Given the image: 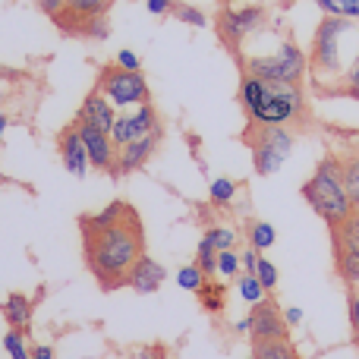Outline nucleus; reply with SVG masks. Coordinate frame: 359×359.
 Returning <instances> with one entry per match:
<instances>
[{
  "instance_id": "nucleus-40",
  "label": "nucleus",
  "mask_w": 359,
  "mask_h": 359,
  "mask_svg": "<svg viewBox=\"0 0 359 359\" xmlns=\"http://www.w3.org/2000/svg\"><path fill=\"white\" fill-rule=\"evenodd\" d=\"M35 4L41 6V10L48 13V16H54V19L60 16L63 10H67V0H35Z\"/></svg>"
},
{
  "instance_id": "nucleus-19",
  "label": "nucleus",
  "mask_w": 359,
  "mask_h": 359,
  "mask_svg": "<svg viewBox=\"0 0 359 359\" xmlns=\"http://www.w3.org/2000/svg\"><path fill=\"white\" fill-rule=\"evenodd\" d=\"M334 271L347 287L359 284V249H334Z\"/></svg>"
},
{
  "instance_id": "nucleus-15",
  "label": "nucleus",
  "mask_w": 359,
  "mask_h": 359,
  "mask_svg": "<svg viewBox=\"0 0 359 359\" xmlns=\"http://www.w3.org/2000/svg\"><path fill=\"white\" fill-rule=\"evenodd\" d=\"M76 120H82V123H92V126H98V130L111 133V130H114V120H117V107H114L111 101H107L104 95L95 88V92L88 95L86 101H82V107H79V114H76Z\"/></svg>"
},
{
  "instance_id": "nucleus-16",
  "label": "nucleus",
  "mask_w": 359,
  "mask_h": 359,
  "mask_svg": "<svg viewBox=\"0 0 359 359\" xmlns=\"http://www.w3.org/2000/svg\"><path fill=\"white\" fill-rule=\"evenodd\" d=\"M114 0H67V10L57 16V25H63L67 32L76 29V22L79 19H88V16H104L107 6H111Z\"/></svg>"
},
{
  "instance_id": "nucleus-14",
  "label": "nucleus",
  "mask_w": 359,
  "mask_h": 359,
  "mask_svg": "<svg viewBox=\"0 0 359 359\" xmlns=\"http://www.w3.org/2000/svg\"><path fill=\"white\" fill-rule=\"evenodd\" d=\"M168 280V268L161 265V262H155L151 255H142V259L133 265L130 278H126V287H133L136 293H158L161 290V284Z\"/></svg>"
},
{
  "instance_id": "nucleus-21",
  "label": "nucleus",
  "mask_w": 359,
  "mask_h": 359,
  "mask_svg": "<svg viewBox=\"0 0 359 359\" xmlns=\"http://www.w3.org/2000/svg\"><path fill=\"white\" fill-rule=\"evenodd\" d=\"M331 233H334V249H359V211H353L344 224L331 227Z\"/></svg>"
},
{
  "instance_id": "nucleus-11",
  "label": "nucleus",
  "mask_w": 359,
  "mask_h": 359,
  "mask_svg": "<svg viewBox=\"0 0 359 359\" xmlns=\"http://www.w3.org/2000/svg\"><path fill=\"white\" fill-rule=\"evenodd\" d=\"M252 344L262 341H284L287 337V322H284V309L274 303L271 297H265L259 306H252Z\"/></svg>"
},
{
  "instance_id": "nucleus-8",
  "label": "nucleus",
  "mask_w": 359,
  "mask_h": 359,
  "mask_svg": "<svg viewBox=\"0 0 359 359\" xmlns=\"http://www.w3.org/2000/svg\"><path fill=\"white\" fill-rule=\"evenodd\" d=\"M98 92L104 95L117 111H123V107H139L149 101V82H145L142 73H130V69H120L117 63H114V67L101 69Z\"/></svg>"
},
{
  "instance_id": "nucleus-34",
  "label": "nucleus",
  "mask_w": 359,
  "mask_h": 359,
  "mask_svg": "<svg viewBox=\"0 0 359 359\" xmlns=\"http://www.w3.org/2000/svg\"><path fill=\"white\" fill-rule=\"evenodd\" d=\"M174 16L183 25H192V29H205V25H208V16H205L198 6H192V4H177L174 6Z\"/></svg>"
},
{
  "instance_id": "nucleus-25",
  "label": "nucleus",
  "mask_w": 359,
  "mask_h": 359,
  "mask_svg": "<svg viewBox=\"0 0 359 359\" xmlns=\"http://www.w3.org/2000/svg\"><path fill=\"white\" fill-rule=\"evenodd\" d=\"M205 280H208V274H205L196 262H192V265H183L177 271V287L180 290H186V293H198L205 287Z\"/></svg>"
},
{
  "instance_id": "nucleus-30",
  "label": "nucleus",
  "mask_w": 359,
  "mask_h": 359,
  "mask_svg": "<svg viewBox=\"0 0 359 359\" xmlns=\"http://www.w3.org/2000/svg\"><path fill=\"white\" fill-rule=\"evenodd\" d=\"M73 32H76V35H86V38H98V41H104V38L111 35V25H107L104 16H88V19H79Z\"/></svg>"
},
{
  "instance_id": "nucleus-32",
  "label": "nucleus",
  "mask_w": 359,
  "mask_h": 359,
  "mask_svg": "<svg viewBox=\"0 0 359 359\" xmlns=\"http://www.w3.org/2000/svg\"><path fill=\"white\" fill-rule=\"evenodd\" d=\"M240 271H243V265H240V252H236V249L217 252V274H221L224 280H236Z\"/></svg>"
},
{
  "instance_id": "nucleus-33",
  "label": "nucleus",
  "mask_w": 359,
  "mask_h": 359,
  "mask_svg": "<svg viewBox=\"0 0 359 359\" xmlns=\"http://www.w3.org/2000/svg\"><path fill=\"white\" fill-rule=\"evenodd\" d=\"M205 236L211 240V246H215L217 252L236 246V230L233 227H224V224H217V227H208V230H205Z\"/></svg>"
},
{
  "instance_id": "nucleus-49",
  "label": "nucleus",
  "mask_w": 359,
  "mask_h": 359,
  "mask_svg": "<svg viewBox=\"0 0 359 359\" xmlns=\"http://www.w3.org/2000/svg\"><path fill=\"white\" fill-rule=\"evenodd\" d=\"M278 4H293V0H278Z\"/></svg>"
},
{
  "instance_id": "nucleus-3",
  "label": "nucleus",
  "mask_w": 359,
  "mask_h": 359,
  "mask_svg": "<svg viewBox=\"0 0 359 359\" xmlns=\"http://www.w3.org/2000/svg\"><path fill=\"white\" fill-rule=\"evenodd\" d=\"M359 57V22L341 16H322L312 35L309 69L318 82H334V92L347 82ZM331 92V95H334Z\"/></svg>"
},
{
  "instance_id": "nucleus-20",
  "label": "nucleus",
  "mask_w": 359,
  "mask_h": 359,
  "mask_svg": "<svg viewBox=\"0 0 359 359\" xmlns=\"http://www.w3.org/2000/svg\"><path fill=\"white\" fill-rule=\"evenodd\" d=\"M252 356L255 359H299L297 347L290 341H262V344H252Z\"/></svg>"
},
{
  "instance_id": "nucleus-45",
  "label": "nucleus",
  "mask_w": 359,
  "mask_h": 359,
  "mask_svg": "<svg viewBox=\"0 0 359 359\" xmlns=\"http://www.w3.org/2000/svg\"><path fill=\"white\" fill-rule=\"evenodd\" d=\"M353 82H359V57H356V63H353V69H350V76H347V82H344V86H353ZM341 88H337V92H341Z\"/></svg>"
},
{
  "instance_id": "nucleus-43",
  "label": "nucleus",
  "mask_w": 359,
  "mask_h": 359,
  "mask_svg": "<svg viewBox=\"0 0 359 359\" xmlns=\"http://www.w3.org/2000/svg\"><path fill=\"white\" fill-rule=\"evenodd\" d=\"M233 331L236 334H252V316L240 318V322H233Z\"/></svg>"
},
{
  "instance_id": "nucleus-36",
  "label": "nucleus",
  "mask_w": 359,
  "mask_h": 359,
  "mask_svg": "<svg viewBox=\"0 0 359 359\" xmlns=\"http://www.w3.org/2000/svg\"><path fill=\"white\" fill-rule=\"evenodd\" d=\"M347 309H350V328H353V337L359 344V290L347 287Z\"/></svg>"
},
{
  "instance_id": "nucleus-29",
  "label": "nucleus",
  "mask_w": 359,
  "mask_h": 359,
  "mask_svg": "<svg viewBox=\"0 0 359 359\" xmlns=\"http://www.w3.org/2000/svg\"><path fill=\"white\" fill-rule=\"evenodd\" d=\"M196 265L202 268L208 278H215L217 274V249L211 246V240L202 233V240H198V249H196Z\"/></svg>"
},
{
  "instance_id": "nucleus-23",
  "label": "nucleus",
  "mask_w": 359,
  "mask_h": 359,
  "mask_svg": "<svg viewBox=\"0 0 359 359\" xmlns=\"http://www.w3.org/2000/svg\"><path fill=\"white\" fill-rule=\"evenodd\" d=\"M236 293H240L243 303H249V306H259L262 299L268 297V290L259 284L255 274H240V278H236Z\"/></svg>"
},
{
  "instance_id": "nucleus-24",
  "label": "nucleus",
  "mask_w": 359,
  "mask_h": 359,
  "mask_svg": "<svg viewBox=\"0 0 359 359\" xmlns=\"http://www.w3.org/2000/svg\"><path fill=\"white\" fill-rule=\"evenodd\" d=\"M341 168H344V186H347L350 198H353V205L359 211V151H353V155H344L341 158Z\"/></svg>"
},
{
  "instance_id": "nucleus-5",
  "label": "nucleus",
  "mask_w": 359,
  "mask_h": 359,
  "mask_svg": "<svg viewBox=\"0 0 359 359\" xmlns=\"http://www.w3.org/2000/svg\"><path fill=\"white\" fill-rule=\"evenodd\" d=\"M243 73L259 76L268 82H303L309 73V54L293 38L278 41L271 54H249L243 57Z\"/></svg>"
},
{
  "instance_id": "nucleus-28",
  "label": "nucleus",
  "mask_w": 359,
  "mask_h": 359,
  "mask_svg": "<svg viewBox=\"0 0 359 359\" xmlns=\"http://www.w3.org/2000/svg\"><path fill=\"white\" fill-rule=\"evenodd\" d=\"M208 198L211 205H230L236 198V183L230 177H217L208 183Z\"/></svg>"
},
{
  "instance_id": "nucleus-46",
  "label": "nucleus",
  "mask_w": 359,
  "mask_h": 359,
  "mask_svg": "<svg viewBox=\"0 0 359 359\" xmlns=\"http://www.w3.org/2000/svg\"><path fill=\"white\" fill-rule=\"evenodd\" d=\"M139 356H142V359H161V356H164V350H161V347H151V350H142Z\"/></svg>"
},
{
  "instance_id": "nucleus-6",
  "label": "nucleus",
  "mask_w": 359,
  "mask_h": 359,
  "mask_svg": "<svg viewBox=\"0 0 359 359\" xmlns=\"http://www.w3.org/2000/svg\"><path fill=\"white\" fill-rule=\"evenodd\" d=\"M246 145L252 151V168L259 177H274L287 164L297 136L290 126H246Z\"/></svg>"
},
{
  "instance_id": "nucleus-47",
  "label": "nucleus",
  "mask_w": 359,
  "mask_h": 359,
  "mask_svg": "<svg viewBox=\"0 0 359 359\" xmlns=\"http://www.w3.org/2000/svg\"><path fill=\"white\" fill-rule=\"evenodd\" d=\"M6 126H10V120H6V114H4V111H0V139H4Z\"/></svg>"
},
{
  "instance_id": "nucleus-9",
  "label": "nucleus",
  "mask_w": 359,
  "mask_h": 359,
  "mask_svg": "<svg viewBox=\"0 0 359 359\" xmlns=\"http://www.w3.org/2000/svg\"><path fill=\"white\" fill-rule=\"evenodd\" d=\"M164 130L161 120H158L155 107H151V101H145V104H139L136 111H123L117 114V120H114V130H111V139L114 145H126V142H136V139H145L151 136V133Z\"/></svg>"
},
{
  "instance_id": "nucleus-10",
  "label": "nucleus",
  "mask_w": 359,
  "mask_h": 359,
  "mask_svg": "<svg viewBox=\"0 0 359 359\" xmlns=\"http://www.w3.org/2000/svg\"><path fill=\"white\" fill-rule=\"evenodd\" d=\"M76 130H79V139L88 151L92 168L114 174V164H117V145H114L111 133L98 130V126H92V123H82V120H76Z\"/></svg>"
},
{
  "instance_id": "nucleus-37",
  "label": "nucleus",
  "mask_w": 359,
  "mask_h": 359,
  "mask_svg": "<svg viewBox=\"0 0 359 359\" xmlns=\"http://www.w3.org/2000/svg\"><path fill=\"white\" fill-rule=\"evenodd\" d=\"M114 63H117V67L120 69H130V73H142V60H139V54H136V50H120V54H117V60H114Z\"/></svg>"
},
{
  "instance_id": "nucleus-12",
  "label": "nucleus",
  "mask_w": 359,
  "mask_h": 359,
  "mask_svg": "<svg viewBox=\"0 0 359 359\" xmlns=\"http://www.w3.org/2000/svg\"><path fill=\"white\" fill-rule=\"evenodd\" d=\"M161 136H164V130H158V133H151V136H145V139H136V142L120 145V149H117V164H114V174L123 177V174H133V170L145 168V164H149V158L158 151Z\"/></svg>"
},
{
  "instance_id": "nucleus-44",
  "label": "nucleus",
  "mask_w": 359,
  "mask_h": 359,
  "mask_svg": "<svg viewBox=\"0 0 359 359\" xmlns=\"http://www.w3.org/2000/svg\"><path fill=\"white\" fill-rule=\"evenodd\" d=\"M334 95H344V98H353V101H359V82H353V86H344L341 92H334Z\"/></svg>"
},
{
  "instance_id": "nucleus-2",
  "label": "nucleus",
  "mask_w": 359,
  "mask_h": 359,
  "mask_svg": "<svg viewBox=\"0 0 359 359\" xmlns=\"http://www.w3.org/2000/svg\"><path fill=\"white\" fill-rule=\"evenodd\" d=\"M240 104L249 126H299L306 123V92L303 82H268L243 73Z\"/></svg>"
},
{
  "instance_id": "nucleus-17",
  "label": "nucleus",
  "mask_w": 359,
  "mask_h": 359,
  "mask_svg": "<svg viewBox=\"0 0 359 359\" xmlns=\"http://www.w3.org/2000/svg\"><path fill=\"white\" fill-rule=\"evenodd\" d=\"M130 205L126 202H111L107 208H101V211H95V215H86V217H79V227H82V233H95V230H104V227H111V224H117V221H123L126 215H130Z\"/></svg>"
},
{
  "instance_id": "nucleus-4",
  "label": "nucleus",
  "mask_w": 359,
  "mask_h": 359,
  "mask_svg": "<svg viewBox=\"0 0 359 359\" xmlns=\"http://www.w3.org/2000/svg\"><path fill=\"white\" fill-rule=\"evenodd\" d=\"M303 198L309 202V208L322 217L328 227H337L344 224L350 215L356 211L353 198H350L347 186H344V168L337 155H325L318 158L312 177L303 183Z\"/></svg>"
},
{
  "instance_id": "nucleus-13",
  "label": "nucleus",
  "mask_w": 359,
  "mask_h": 359,
  "mask_svg": "<svg viewBox=\"0 0 359 359\" xmlns=\"http://www.w3.org/2000/svg\"><path fill=\"white\" fill-rule=\"evenodd\" d=\"M60 161H63V168L69 170L76 180H82L92 170V161H88V151H86V145H82V139H79V130H76V123L73 126H67V130L60 133Z\"/></svg>"
},
{
  "instance_id": "nucleus-22",
  "label": "nucleus",
  "mask_w": 359,
  "mask_h": 359,
  "mask_svg": "<svg viewBox=\"0 0 359 359\" xmlns=\"http://www.w3.org/2000/svg\"><path fill=\"white\" fill-rule=\"evenodd\" d=\"M249 246L259 249V252H265V249L274 246V240H278V230H274V224L268 221H252L249 224Z\"/></svg>"
},
{
  "instance_id": "nucleus-18",
  "label": "nucleus",
  "mask_w": 359,
  "mask_h": 359,
  "mask_svg": "<svg viewBox=\"0 0 359 359\" xmlns=\"http://www.w3.org/2000/svg\"><path fill=\"white\" fill-rule=\"evenodd\" d=\"M0 309H4V318H6L10 328L29 331V325H32V299L29 297H22V293H10Z\"/></svg>"
},
{
  "instance_id": "nucleus-31",
  "label": "nucleus",
  "mask_w": 359,
  "mask_h": 359,
  "mask_svg": "<svg viewBox=\"0 0 359 359\" xmlns=\"http://www.w3.org/2000/svg\"><path fill=\"white\" fill-rule=\"evenodd\" d=\"M4 350L10 353V359H32V347L25 344V331L10 328L4 334Z\"/></svg>"
},
{
  "instance_id": "nucleus-35",
  "label": "nucleus",
  "mask_w": 359,
  "mask_h": 359,
  "mask_svg": "<svg viewBox=\"0 0 359 359\" xmlns=\"http://www.w3.org/2000/svg\"><path fill=\"white\" fill-rule=\"evenodd\" d=\"M255 278H259V284L265 287L268 293L278 287V280H280V271H278V265H274L271 259H259V268H255Z\"/></svg>"
},
{
  "instance_id": "nucleus-27",
  "label": "nucleus",
  "mask_w": 359,
  "mask_h": 359,
  "mask_svg": "<svg viewBox=\"0 0 359 359\" xmlns=\"http://www.w3.org/2000/svg\"><path fill=\"white\" fill-rule=\"evenodd\" d=\"M224 297H227V284H208L198 290V303H202L205 312H221L224 309Z\"/></svg>"
},
{
  "instance_id": "nucleus-26",
  "label": "nucleus",
  "mask_w": 359,
  "mask_h": 359,
  "mask_svg": "<svg viewBox=\"0 0 359 359\" xmlns=\"http://www.w3.org/2000/svg\"><path fill=\"white\" fill-rule=\"evenodd\" d=\"M316 6L325 13V16L356 19L359 22V0H316Z\"/></svg>"
},
{
  "instance_id": "nucleus-50",
  "label": "nucleus",
  "mask_w": 359,
  "mask_h": 359,
  "mask_svg": "<svg viewBox=\"0 0 359 359\" xmlns=\"http://www.w3.org/2000/svg\"><path fill=\"white\" fill-rule=\"evenodd\" d=\"M246 359H255V356H246Z\"/></svg>"
},
{
  "instance_id": "nucleus-38",
  "label": "nucleus",
  "mask_w": 359,
  "mask_h": 359,
  "mask_svg": "<svg viewBox=\"0 0 359 359\" xmlns=\"http://www.w3.org/2000/svg\"><path fill=\"white\" fill-rule=\"evenodd\" d=\"M259 259H262V252L259 249H243L240 252V265H243V274H255V268H259Z\"/></svg>"
},
{
  "instance_id": "nucleus-39",
  "label": "nucleus",
  "mask_w": 359,
  "mask_h": 359,
  "mask_svg": "<svg viewBox=\"0 0 359 359\" xmlns=\"http://www.w3.org/2000/svg\"><path fill=\"white\" fill-rule=\"evenodd\" d=\"M174 0H145V10L151 13V16H168V13H174Z\"/></svg>"
},
{
  "instance_id": "nucleus-1",
  "label": "nucleus",
  "mask_w": 359,
  "mask_h": 359,
  "mask_svg": "<svg viewBox=\"0 0 359 359\" xmlns=\"http://www.w3.org/2000/svg\"><path fill=\"white\" fill-rule=\"evenodd\" d=\"M82 243H86L88 268H92V274L98 278V284L104 290L123 287L133 265L145 255V236H142V224H139L136 211H130L123 221L111 224L104 230L82 233Z\"/></svg>"
},
{
  "instance_id": "nucleus-48",
  "label": "nucleus",
  "mask_w": 359,
  "mask_h": 359,
  "mask_svg": "<svg viewBox=\"0 0 359 359\" xmlns=\"http://www.w3.org/2000/svg\"><path fill=\"white\" fill-rule=\"evenodd\" d=\"M347 136H350V142H353V149L359 151V130H350V133H347Z\"/></svg>"
},
{
  "instance_id": "nucleus-7",
  "label": "nucleus",
  "mask_w": 359,
  "mask_h": 359,
  "mask_svg": "<svg viewBox=\"0 0 359 359\" xmlns=\"http://www.w3.org/2000/svg\"><path fill=\"white\" fill-rule=\"evenodd\" d=\"M265 22H268V10L262 4H240V6L227 4L217 13V35L233 54H240V48L255 32L265 29Z\"/></svg>"
},
{
  "instance_id": "nucleus-41",
  "label": "nucleus",
  "mask_w": 359,
  "mask_h": 359,
  "mask_svg": "<svg viewBox=\"0 0 359 359\" xmlns=\"http://www.w3.org/2000/svg\"><path fill=\"white\" fill-rule=\"evenodd\" d=\"M284 322H287V328H297V325H303V309H297V306H287V309H284Z\"/></svg>"
},
{
  "instance_id": "nucleus-42",
  "label": "nucleus",
  "mask_w": 359,
  "mask_h": 359,
  "mask_svg": "<svg viewBox=\"0 0 359 359\" xmlns=\"http://www.w3.org/2000/svg\"><path fill=\"white\" fill-rule=\"evenodd\" d=\"M32 359H54V347H48V344H35V347H32Z\"/></svg>"
}]
</instances>
